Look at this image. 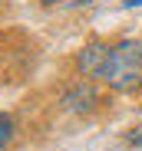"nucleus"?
Listing matches in <instances>:
<instances>
[{"label": "nucleus", "mask_w": 142, "mask_h": 151, "mask_svg": "<svg viewBox=\"0 0 142 151\" xmlns=\"http://www.w3.org/2000/svg\"><path fill=\"white\" fill-rule=\"evenodd\" d=\"M106 86L112 92H135L142 89V43L139 40H122L112 46L109 69H106Z\"/></svg>", "instance_id": "obj_1"}, {"label": "nucleus", "mask_w": 142, "mask_h": 151, "mask_svg": "<svg viewBox=\"0 0 142 151\" xmlns=\"http://www.w3.org/2000/svg\"><path fill=\"white\" fill-rule=\"evenodd\" d=\"M109 56H112V46H106V43H86L76 53V72L83 76V79L96 82L109 69Z\"/></svg>", "instance_id": "obj_2"}, {"label": "nucleus", "mask_w": 142, "mask_h": 151, "mask_svg": "<svg viewBox=\"0 0 142 151\" xmlns=\"http://www.w3.org/2000/svg\"><path fill=\"white\" fill-rule=\"evenodd\" d=\"M60 105L66 112H73V115H86V112H92L99 105V92H96V86H92L89 79L86 82H76V86H69L60 95Z\"/></svg>", "instance_id": "obj_3"}, {"label": "nucleus", "mask_w": 142, "mask_h": 151, "mask_svg": "<svg viewBox=\"0 0 142 151\" xmlns=\"http://www.w3.org/2000/svg\"><path fill=\"white\" fill-rule=\"evenodd\" d=\"M10 138H13V118L7 112H0V151L10 145Z\"/></svg>", "instance_id": "obj_4"}, {"label": "nucleus", "mask_w": 142, "mask_h": 151, "mask_svg": "<svg viewBox=\"0 0 142 151\" xmlns=\"http://www.w3.org/2000/svg\"><path fill=\"white\" fill-rule=\"evenodd\" d=\"M129 145H132V148H142V132H139V135H132V138H129Z\"/></svg>", "instance_id": "obj_5"}, {"label": "nucleus", "mask_w": 142, "mask_h": 151, "mask_svg": "<svg viewBox=\"0 0 142 151\" xmlns=\"http://www.w3.org/2000/svg\"><path fill=\"white\" fill-rule=\"evenodd\" d=\"M122 7H126V10H132V7H142V0H122Z\"/></svg>", "instance_id": "obj_6"}, {"label": "nucleus", "mask_w": 142, "mask_h": 151, "mask_svg": "<svg viewBox=\"0 0 142 151\" xmlns=\"http://www.w3.org/2000/svg\"><path fill=\"white\" fill-rule=\"evenodd\" d=\"M43 7H56V4H63V0H40Z\"/></svg>", "instance_id": "obj_7"}, {"label": "nucleus", "mask_w": 142, "mask_h": 151, "mask_svg": "<svg viewBox=\"0 0 142 151\" xmlns=\"http://www.w3.org/2000/svg\"><path fill=\"white\" fill-rule=\"evenodd\" d=\"M76 4H79V7H86V4H92V0H76Z\"/></svg>", "instance_id": "obj_8"}]
</instances>
